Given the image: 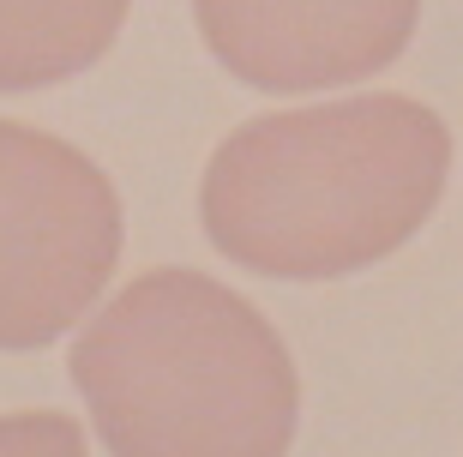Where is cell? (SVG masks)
<instances>
[{"instance_id": "4", "label": "cell", "mask_w": 463, "mask_h": 457, "mask_svg": "<svg viewBox=\"0 0 463 457\" xmlns=\"http://www.w3.org/2000/svg\"><path fill=\"white\" fill-rule=\"evenodd\" d=\"M217 67L253 90L361 85L410 49L421 0H193Z\"/></svg>"}, {"instance_id": "1", "label": "cell", "mask_w": 463, "mask_h": 457, "mask_svg": "<svg viewBox=\"0 0 463 457\" xmlns=\"http://www.w3.org/2000/svg\"><path fill=\"white\" fill-rule=\"evenodd\" d=\"M446 175V120L415 97L367 90L235 127L199 181V223L259 277L331 283L421 235Z\"/></svg>"}, {"instance_id": "3", "label": "cell", "mask_w": 463, "mask_h": 457, "mask_svg": "<svg viewBox=\"0 0 463 457\" xmlns=\"http://www.w3.org/2000/svg\"><path fill=\"white\" fill-rule=\"evenodd\" d=\"M120 193L79 145L0 120V349H49L115 277Z\"/></svg>"}, {"instance_id": "6", "label": "cell", "mask_w": 463, "mask_h": 457, "mask_svg": "<svg viewBox=\"0 0 463 457\" xmlns=\"http://www.w3.org/2000/svg\"><path fill=\"white\" fill-rule=\"evenodd\" d=\"M0 457H90L85 427L54 409H24V415H0Z\"/></svg>"}, {"instance_id": "2", "label": "cell", "mask_w": 463, "mask_h": 457, "mask_svg": "<svg viewBox=\"0 0 463 457\" xmlns=\"http://www.w3.org/2000/svg\"><path fill=\"white\" fill-rule=\"evenodd\" d=\"M72 386L109 457H289L301 379L277 325L205 271H145L79 331Z\"/></svg>"}, {"instance_id": "5", "label": "cell", "mask_w": 463, "mask_h": 457, "mask_svg": "<svg viewBox=\"0 0 463 457\" xmlns=\"http://www.w3.org/2000/svg\"><path fill=\"white\" fill-rule=\"evenodd\" d=\"M133 0H0V90L79 79L115 49Z\"/></svg>"}]
</instances>
